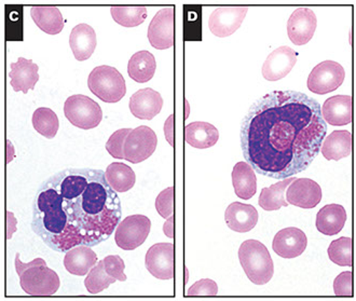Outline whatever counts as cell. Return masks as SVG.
<instances>
[{
	"mask_svg": "<svg viewBox=\"0 0 356 301\" xmlns=\"http://www.w3.org/2000/svg\"><path fill=\"white\" fill-rule=\"evenodd\" d=\"M326 132L316 99L300 92L273 91L248 109L241 124V148L254 171L285 179L310 167Z\"/></svg>",
	"mask_w": 356,
	"mask_h": 301,
	"instance_id": "cell-1",
	"label": "cell"
},
{
	"mask_svg": "<svg viewBox=\"0 0 356 301\" xmlns=\"http://www.w3.org/2000/svg\"><path fill=\"white\" fill-rule=\"evenodd\" d=\"M120 199L97 169H65L39 187L31 229L54 251L95 246L111 238L121 220Z\"/></svg>",
	"mask_w": 356,
	"mask_h": 301,
	"instance_id": "cell-2",
	"label": "cell"
},
{
	"mask_svg": "<svg viewBox=\"0 0 356 301\" xmlns=\"http://www.w3.org/2000/svg\"><path fill=\"white\" fill-rule=\"evenodd\" d=\"M15 270L19 277V285L31 296H52L60 286V277L54 270L47 266L42 258H36L24 263L15 256Z\"/></svg>",
	"mask_w": 356,
	"mask_h": 301,
	"instance_id": "cell-3",
	"label": "cell"
},
{
	"mask_svg": "<svg viewBox=\"0 0 356 301\" xmlns=\"http://www.w3.org/2000/svg\"><path fill=\"white\" fill-rule=\"evenodd\" d=\"M238 259L250 282L265 285L271 281L275 265L268 248L257 240H246L238 248Z\"/></svg>",
	"mask_w": 356,
	"mask_h": 301,
	"instance_id": "cell-4",
	"label": "cell"
},
{
	"mask_svg": "<svg viewBox=\"0 0 356 301\" xmlns=\"http://www.w3.org/2000/svg\"><path fill=\"white\" fill-rule=\"evenodd\" d=\"M88 87L105 103H118L127 95L124 78L116 68L108 65L99 66L92 70Z\"/></svg>",
	"mask_w": 356,
	"mask_h": 301,
	"instance_id": "cell-5",
	"label": "cell"
},
{
	"mask_svg": "<svg viewBox=\"0 0 356 301\" xmlns=\"http://www.w3.org/2000/svg\"><path fill=\"white\" fill-rule=\"evenodd\" d=\"M64 113L72 126L91 130L99 126L103 119V111L97 101L87 95H72L64 104Z\"/></svg>",
	"mask_w": 356,
	"mask_h": 301,
	"instance_id": "cell-6",
	"label": "cell"
},
{
	"mask_svg": "<svg viewBox=\"0 0 356 301\" xmlns=\"http://www.w3.org/2000/svg\"><path fill=\"white\" fill-rule=\"evenodd\" d=\"M150 229L152 222L147 216L132 215L117 225L115 241L121 250L133 251L147 240Z\"/></svg>",
	"mask_w": 356,
	"mask_h": 301,
	"instance_id": "cell-7",
	"label": "cell"
},
{
	"mask_svg": "<svg viewBox=\"0 0 356 301\" xmlns=\"http://www.w3.org/2000/svg\"><path fill=\"white\" fill-rule=\"evenodd\" d=\"M158 138L149 127L140 126L129 133L123 145L124 160L133 164L147 160L156 152Z\"/></svg>",
	"mask_w": 356,
	"mask_h": 301,
	"instance_id": "cell-8",
	"label": "cell"
},
{
	"mask_svg": "<svg viewBox=\"0 0 356 301\" xmlns=\"http://www.w3.org/2000/svg\"><path fill=\"white\" fill-rule=\"evenodd\" d=\"M346 72L334 60H324L313 68L308 77V89L314 95H324L336 91L343 83Z\"/></svg>",
	"mask_w": 356,
	"mask_h": 301,
	"instance_id": "cell-9",
	"label": "cell"
},
{
	"mask_svg": "<svg viewBox=\"0 0 356 301\" xmlns=\"http://www.w3.org/2000/svg\"><path fill=\"white\" fill-rule=\"evenodd\" d=\"M248 10L246 7L217 8L209 17V31L219 38L232 36L243 23Z\"/></svg>",
	"mask_w": 356,
	"mask_h": 301,
	"instance_id": "cell-10",
	"label": "cell"
},
{
	"mask_svg": "<svg viewBox=\"0 0 356 301\" xmlns=\"http://www.w3.org/2000/svg\"><path fill=\"white\" fill-rule=\"evenodd\" d=\"M174 245L172 243H156L148 250L145 266L156 279H171L174 277Z\"/></svg>",
	"mask_w": 356,
	"mask_h": 301,
	"instance_id": "cell-11",
	"label": "cell"
},
{
	"mask_svg": "<svg viewBox=\"0 0 356 301\" xmlns=\"http://www.w3.org/2000/svg\"><path fill=\"white\" fill-rule=\"evenodd\" d=\"M173 8H163L156 13L148 27V39L150 44L158 50H165L174 44Z\"/></svg>",
	"mask_w": 356,
	"mask_h": 301,
	"instance_id": "cell-12",
	"label": "cell"
},
{
	"mask_svg": "<svg viewBox=\"0 0 356 301\" xmlns=\"http://www.w3.org/2000/svg\"><path fill=\"white\" fill-rule=\"evenodd\" d=\"M318 19L309 8H298L291 13L287 22V34L293 44L303 46L314 36Z\"/></svg>",
	"mask_w": 356,
	"mask_h": 301,
	"instance_id": "cell-13",
	"label": "cell"
},
{
	"mask_svg": "<svg viewBox=\"0 0 356 301\" xmlns=\"http://www.w3.org/2000/svg\"><path fill=\"white\" fill-rule=\"evenodd\" d=\"M322 200V188L310 179H295L286 189V202L301 209H314Z\"/></svg>",
	"mask_w": 356,
	"mask_h": 301,
	"instance_id": "cell-14",
	"label": "cell"
},
{
	"mask_svg": "<svg viewBox=\"0 0 356 301\" xmlns=\"http://www.w3.org/2000/svg\"><path fill=\"white\" fill-rule=\"evenodd\" d=\"M297 63V52L289 47H280L266 58L263 76L268 81H277L289 75Z\"/></svg>",
	"mask_w": 356,
	"mask_h": 301,
	"instance_id": "cell-15",
	"label": "cell"
},
{
	"mask_svg": "<svg viewBox=\"0 0 356 301\" xmlns=\"http://www.w3.org/2000/svg\"><path fill=\"white\" fill-rule=\"evenodd\" d=\"M308 245V238L302 230L289 227L282 229L275 234L272 248L277 255L282 258H296L302 255Z\"/></svg>",
	"mask_w": 356,
	"mask_h": 301,
	"instance_id": "cell-16",
	"label": "cell"
},
{
	"mask_svg": "<svg viewBox=\"0 0 356 301\" xmlns=\"http://www.w3.org/2000/svg\"><path fill=\"white\" fill-rule=\"evenodd\" d=\"M133 116L140 120H152L160 113L163 107V99L159 92L150 88L138 90L131 97L129 103Z\"/></svg>",
	"mask_w": 356,
	"mask_h": 301,
	"instance_id": "cell-17",
	"label": "cell"
},
{
	"mask_svg": "<svg viewBox=\"0 0 356 301\" xmlns=\"http://www.w3.org/2000/svg\"><path fill=\"white\" fill-rule=\"evenodd\" d=\"M258 212L253 205L234 202L227 207L225 220L230 229L240 234L250 232L258 222Z\"/></svg>",
	"mask_w": 356,
	"mask_h": 301,
	"instance_id": "cell-18",
	"label": "cell"
},
{
	"mask_svg": "<svg viewBox=\"0 0 356 301\" xmlns=\"http://www.w3.org/2000/svg\"><path fill=\"white\" fill-rule=\"evenodd\" d=\"M323 119L330 126H347L352 121V97L334 95L326 99L321 107Z\"/></svg>",
	"mask_w": 356,
	"mask_h": 301,
	"instance_id": "cell-19",
	"label": "cell"
},
{
	"mask_svg": "<svg viewBox=\"0 0 356 301\" xmlns=\"http://www.w3.org/2000/svg\"><path fill=\"white\" fill-rule=\"evenodd\" d=\"M9 77L10 85L15 92H23L26 95L29 90H34L39 80L38 65L31 60L17 58V63H11Z\"/></svg>",
	"mask_w": 356,
	"mask_h": 301,
	"instance_id": "cell-20",
	"label": "cell"
},
{
	"mask_svg": "<svg viewBox=\"0 0 356 301\" xmlns=\"http://www.w3.org/2000/svg\"><path fill=\"white\" fill-rule=\"evenodd\" d=\"M95 31L88 24H79L72 29L70 36V46L76 60H87L97 48Z\"/></svg>",
	"mask_w": 356,
	"mask_h": 301,
	"instance_id": "cell-21",
	"label": "cell"
},
{
	"mask_svg": "<svg viewBox=\"0 0 356 301\" xmlns=\"http://www.w3.org/2000/svg\"><path fill=\"white\" fill-rule=\"evenodd\" d=\"M347 222V212L342 205L327 204L316 214V229L321 234L332 236L343 229Z\"/></svg>",
	"mask_w": 356,
	"mask_h": 301,
	"instance_id": "cell-22",
	"label": "cell"
},
{
	"mask_svg": "<svg viewBox=\"0 0 356 301\" xmlns=\"http://www.w3.org/2000/svg\"><path fill=\"white\" fill-rule=\"evenodd\" d=\"M97 263V256L90 246L78 245L66 252L64 266L72 275L83 277Z\"/></svg>",
	"mask_w": 356,
	"mask_h": 301,
	"instance_id": "cell-23",
	"label": "cell"
},
{
	"mask_svg": "<svg viewBox=\"0 0 356 301\" xmlns=\"http://www.w3.org/2000/svg\"><path fill=\"white\" fill-rule=\"evenodd\" d=\"M185 140L193 147L207 149L218 142L219 132L211 123L191 122L185 128Z\"/></svg>",
	"mask_w": 356,
	"mask_h": 301,
	"instance_id": "cell-24",
	"label": "cell"
},
{
	"mask_svg": "<svg viewBox=\"0 0 356 301\" xmlns=\"http://www.w3.org/2000/svg\"><path fill=\"white\" fill-rule=\"evenodd\" d=\"M352 135L349 131H334L325 136L321 145V150L324 158L327 160L343 159L351 154Z\"/></svg>",
	"mask_w": 356,
	"mask_h": 301,
	"instance_id": "cell-25",
	"label": "cell"
},
{
	"mask_svg": "<svg viewBox=\"0 0 356 301\" xmlns=\"http://www.w3.org/2000/svg\"><path fill=\"white\" fill-rule=\"evenodd\" d=\"M234 193L242 200H250L257 191V179L248 162H238L232 170Z\"/></svg>",
	"mask_w": 356,
	"mask_h": 301,
	"instance_id": "cell-26",
	"label": "cell"
},
{
	"mask_svg": "<svg viewBox=\"0 0 356 301\" xmlns=\"http://www.w3.org/2000/svg\"><path fill=\"white\" fill-rule=\"evenodd\" d=\"M156 68L154 54H150L149 51H140L129 60V77L138 83H146L154 77Z\"/></svg>",
	"mask_w": 356,
	"mask_h": 301,
	"instance_id": "cell-27",
	"label": "cell"
},
{
	"mask_svg": "<svg viewBox=\"0 0 356 301\" xmlns=\"http://www.w3.org/2000/svg\"><path fill=\"white\" fill-rule=\"evenodd\" d=\"M31 15L35 24L48 35L60 34L65 24L60 9L56 7H33Z\"/></svg>",
	"mask_w": 356,
	"mask_h": 301,
	"instance_id": "cell-28",
	"label": "cell"
},
{
	"mask_svg": "<svg viewBox=\"0 0 356 301\" xmlns=\"http://www.w3.org/2000/svg\"><path fill=\"white\" fill-rule=\"evenodd\" d=\"M105 177L109 186L116 193H127L134 187L136 175L127 164L113 162L109 164L105 172Z\"/></svg>",
	"mask_w": 356,
	"mask_h": 301,
	"instance_id": "cell-29",
	"label": "cell"
},
{
	"mask_svg": "<svg viewBox=\"0 0 356 301\" xmlns=\"http://www.w3.org/2000/svg\"><path fill=\"white\" fill-rule=\"evenodd\" d=\"M294 179L295 177H289L270 186L269 188H264L258 199L259 206L265 211H277L281 207L289 206V203L285 201V191Z\"/></svg>",
	"mask_w": 356,
	"mask_h": 301,
	"instance_id": "cell-30",
	"label": "cell"
},
{
	"mask_svg": "<svg viewBox=\"0 0 356 301\" xmlns=\"http://www.w3.org/2000/svg\"><path fill=\"white\" fill-rule=\"evenodd\" d=\"M31 122H33L35 130L48 140L56 138V133L60 128V121H58L56 113L52 109L47 108V107H40V108L36 109L33 113Z\"/></svg>",
	"mask_w": 356,
	"mask_h": 301,
	"instance_id": "cell-31",
	"label": "cell"
},
{
	"mask_svg": "<svg viewBox=\"0 0 356 301\" xmlns=\"http://www.w3.org/2000/svg\"><path fill=\"white\" fill-rule=\"evenodd\" d=\"M111 13L115 22L124 27L138 26L147 17V9L145 7H113Z\"/></svg>",
	"mask_w": 356,
	"mask_h": 301,
	"instance_id": "cell-32",
	"label": "cell"
},
{
	"mask_svg": "<svg viewBox=\"0 0 356 301\" xmlns=\"http://www.w3.org/2000/svg\"><path fill=\"white\" fill-rule=\"evenodd\" d=\"M115 282L116 279L107 275L103 261H101L90 270L85 279V286L90 294L97 295L108 288Z\"/></svg>",
	"mask_w": 356,
	"mask_h": 301,
	"instance_id": "cell-33",
	"label": "cell"
},
{
	"mask_svg": "<svg viewBox=\"0 0 356 301\" xmlns=\"http://www.w3.org/2000/svg\"><path fill=\"white\" fill-rule=\"evenodd\" d=\"M328 257L332 263L340 267H352V238L342 236L330 243L327 250Z\"/></svg>",
	"mask_w": 356,
	"mask_h": 301,
	"instance_id": "cell-34",
	"label": "cell"
},
{
	"mask_svg": "<svg viewBox=\"0 0 356 301\" xmlns=\"http://www.w3.org/2000/svg\"><path fill=\"white\" fill-rule=\"evenodd\" d=\"M131 129H121L116 131L109 138L106 143V150L111 157L115 159L124 160V154H123V145H124L125 138L131 132Z\"/></svg>",
	"mask_w": 356,
	"mask_h": 301,
	"instance_id": "cell-35",
	"label": "cell"
},
{
	"mask_svg": "<svg viewBox=\"0 0 356 301\" xmlns=\"http://www.w3.org/2000/svg\"><path fill=\"white\" fill-rule=\"evenodd\" d=\"M156 210L164 220L174 214V187L164 189L156 199Z\"/></svg>",
	"mask_w": 356,
	"mask_h": 301,
	"instance_id": "cell-36",
	"label": "cell"
},
{
	"mask_svg": "<svg viewBox=\"0 0 356 301\" xmlns=\"http://www.w3.org/2000/svg\"><path fill=\"white\" fill-rule=\"evenodd\" d=\"M103 263L107 275L115 277V279H118L120 282L127 281V275H124V261H123L120 256H107L106 258H104Z\"/></svg>",
	"mask_w": 356,
	"mask_h": 301,
	"instance_id": "cell-37",
	"label": "cell"
},
{
	"mask_svg": "<svg viewBox=\"0 0 356 301\" xmlns=\"http://www.w3.org/2000/svg\"><path fill=\"white\" fill-rule=\"evenodd\" d=\"M218 286L213 279H203L195 282L187 292L188 296H215Z\"/></svg>",
	"mask_w": 356,
	"mask_h": 301,
	"instance_id": "cell-38",
	"label": "cell"
},
{
	"mask_svg": "<svg viewBox=\"0 0 356 301\" xmlns=\"http://www.w3.org/2000/svg\"><path fill=\"white\" fill-rule=\"evenodd\" d=\"M334 292L337 296H352V272L344 271L334 281Z\"/></svg>",
	"mask_w": 356,
	"mask_h": 301,
	"instance_id": "cell-39",
	"label": "cell"
},
{
	"mask_svg": "<svg viewBox=\"0 0 356 301\" xmlns=\"http://www.w3.org/2000/svg\"><path fill=\"white\" fill-rule=\"evenodd\" d=\"M164 134H165L166 140L171 146L174 147V116L171 115L169 118L166 119L164 123Z\"/></svg>",
	"mask_w": 356,
	"mask_h": 301,
	"instance_id": "cell-40",
	"label": "cell"
},
{
	"mask_svg": "<svg viewBox=\"0 0 356 301\" xmlns=\"http://www.w3.org/2000/svg\"><path fill=\"white\" fill-rule=\"evenodd\" d=\"M163 232L168 238H174V216L172 215L171 217L168 218L165 224L163 226Z\"/></svg>",
	"mask_w": 356,
	"mask_h": 301,
	"instance_id": "cell-41",
	"label": "cell"
}]
</instances>
